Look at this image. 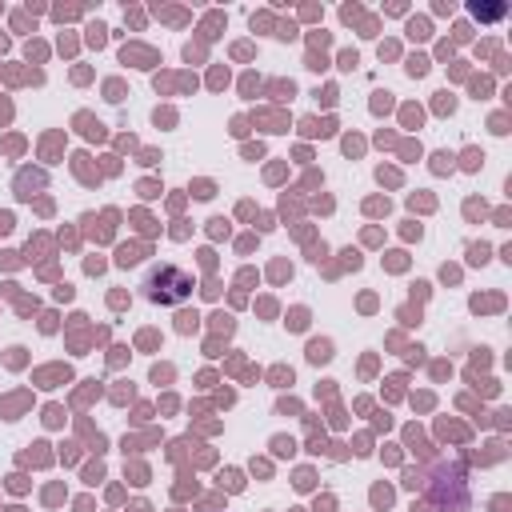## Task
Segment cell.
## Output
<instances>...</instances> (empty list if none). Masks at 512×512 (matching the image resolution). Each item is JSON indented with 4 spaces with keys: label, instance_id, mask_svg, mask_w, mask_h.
Returning <instances> with one entry per match:
<instances>
[{
    "label": "cell",
    "instance_id": "cell-1",
    "mask_svg": "<svg viewBox=\"0 0 512 512\" xmlns=\"http://www.w3.org/2000/svg\"><path fill=\"white\" fill-rule=\"evenodd\" d=\"M140 288H144V300L152 304H184L192 296V276L176 264H152Z\"/></svg>",
    "mask_w": 512,
    "mask_h": 512
}]
</instances>
